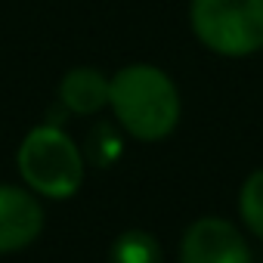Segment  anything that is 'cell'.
<instances>
[{
	"mask_svg": "<svg viewBox=\"0 0 263 263\" xmlns=\"http://www.w3.org/2000/svg\"><path fill=\"white\" fill-rule=\"evenodd\" d=\"M108 105L118 124L143 143H158L180 121V93L155 65H127L108 81Z\"/></svg>",
	"mask_w": 263,
	"mask_h": 263,
	"instance_id": "obj_1",
	"label": "cell"
},
{
	"mask_svg": "<svg viewBox=\"0 0 263 263\" xmlns=\"http://www.w3.org/2000/svg\"><path fill=\"white\" fill-rule=\"evenodd\" d=\"M22 180L44 198H71L84 183V155L56 124H41L22 140L16 155Z\"/></svg>",
	"mask_w": 263,
	"mask_h": 263,
	"instance_id": "obj_2",
	"label": "cell"
},
{
	"mask_svg": "<svg viewBox=\"0 0 263 263\" xmlns=\"http://www.w3.org/2000/svg\"><path fill=\"white\" fill-rule=\"evenodd\" d=\"M195 37L220 56H251L263 50V0H192Z\"/></svg>",
	"mask_w": 263,
	"mask_h": 263,
	"instance_id": "obj_3",
	"label": "cell"
},
{
	"mask_svg": "<svg viewBox=\"0 0 263 263\" xmlns=\"http://www.w3.org/2000/svg\"><path fill=\"white\" fill-rule=\"evenodd\" d=\"M180 263H251V251L229 220L201 217L183 235Z\"/></svg>",
	"mask_w": 263,
	"mask_h": 263,
	"instance_id": "obj_4",
	"label": "cell"
},
{
	"mask_svg": "<svg viewBox=\"0 0 263 263\" xmlns=\"http://www.w3.org/2000/svg\"><path fill=\"white\" fill-rule=\"evenodd\" d=\"M41 229H44L41 201L19 186H0V254L28 248L41 235Z\"/></svg>",
	"mask_w": 263,
	"mask_h": 263,
	"instance_id": "obj_5",
	"label": "cell"
},
{
	"mask_svg": "<svg viewBox=\"0 0 263 263\" xmlns=\"http://www.w3.org/2000/svg\"><path fill=\"white\" fill-rule=\"evenodd\" d=\"M59 99L74 115H96L108 105V78L96 68H71L59 84Z\"/></svg>",
	"mask_w": 263,
	"mask_h": 263,
	"instance_id": "obj_6",
	"label": "cell"
},
{
	"mask_svg": "<svg viewBox=\"0 0 263 263\" xmlns=\"http://www.w3.org/2000/svg\"><path fill=\"white\" fill-rule=\"evenodd\" d=\"M108 263H164V251L152 232L127 229L115 238Z\"/></svg>",
	"mask_w": 263,
	"mask_h": 263,
	"instance_id": "obj_7",
	"label": "cell"
},
{
	"mask_svg": "<svg viewBox=\"0 0 263 263\" xmlns=\"http://www.w3.org/2000/svg\"><path fill=\"white\" fill-rule=\"evenodd\" d=\"M124 152V140L111 124H96L90 130V140H87V158L96 167H111Z\"/></svg>",
	"mask_w": 263,
	"mask_h": 263,
	"instance_id": "obj_8",
	"label": "cell"
},
{
	"mask_svg": "<svg viewBox=\"0 0 263 263\" xmlns=\"http://www.w3.org/2000/svg\"><path fill=\"white\" fill-rule=\"evenodd\" d=\"M238 211H241V220L248 223V229L257 238H263V167L245 180L241 195H238Z\"/></svg>",
	"mask_w": 263,
	"mask_h": 263,
	"instance_id": "obj_9",
	"label": "cell"
}]
</instances>
